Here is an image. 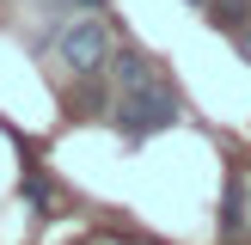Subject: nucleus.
I'll use <instances>...</instances> for the list:
<instances>
[{
  "mask_svg": "<svg viewBox=\"0 0 251 245\" xmlns=\"http://www.w3.org/2000/svg\"><path fill=\"white\" fill-rule=\"evenodd\" d=\"M239 55L251 61V24H245V31H239Z\"/></svg>",
  "mask_w": 251,
  "mask_h": 245,
  "instance_id": "0eeeda50",
  "label": "nucleus"
},
{
  "mask_svg": "<svg viewBox=\"0 0 251 245\" xmlns=\"http://www.w3.org/2000/svg\"><path fill=\"white\" fill-rule=\"evenodd\" d=\"M19 196H25V202H37V208H43V202H49V184H43V178H25V184H19Z\"/></svg>",
  "mask_w": 251,
  "mask_h": 245,
  "instance_id": "39448f33",
  "label": "nucleus"
},
{
  "mask_svg": "<svg viewBox=\"0 0 251 245\" xmlns=\"http://www.w3.org/2000/svg\"><path fill=\"white\" fill-rule=\"evenodd\" d=\"M110 68H117V86H123V92H135V86L153 80V61H147L141 49H110Z\"/></svg>",
  "mask_w": 251,
  "mask_h": 245,
  "instance_id": "7ed1b4c3",
  "label": "nucleus"
},
{
  "mask_svg": "<svg viewBox=\"0 0 251 245\" xmlns=\"http://www.w3.org/2000/svg\"><path fill=\"white\" fill-rule=\"evenodd\" d=\"M55 55H61V68H68V74L92 80L98 68H110V24H104V19H92V12H80L74 24H61Z\"/></svg>",
  "mask_w": 251,
  "mask_h": 245,
  "instance_id": "f03ea898",
  "label": "nucleus"
},
{
  "mask_svg": "<svg viewBox=\"0 0 251 245\" xmlns=\"http://www.w3.org/2000/svg\"><path fill=\"white\" fill-rule=\"evenodd\" d=\"M190 6H196V0H190Z\"/></svg>",
  "mask_w": 251,
  "mask_h": 245,
  "instance_id": "6e6552de",
  "label": "nucleus"
},
{
  "mask_svg": "<svg viewBox=\"0 0 251 245\" xmlns=\"http://www.w3.org/2000/svg\"><path fill=\"white\" fill-rule=\"evenodd\" d=\"M61 6H74V12H98L104 0H61Z\"/></svg>",
  "mask_w": 251,
  "mask_h": 245,
  "instance_id": "423d86ee",
  "label": "nucleus"
},
{
  "mask_svg": "<svg viewBox=\"0 0 251 245\" xmlns=\"http://www.w3.org/2000/svg\"><path fill=\"white\" fill-rule=\"evenodd\" d=\"M208 6H215V19L239 24V31H245V19H251V0H208Z\"/></svg>",
  "mask_w": 251,
  "mask_h": 245,
  "instance_id": "20e7f679",
  "label": "nucleus"
},
{
  "mask_svg": "<svg viewBox=\"0 0 251 245\" xmlns=\"http://www.w3.org/2000/svg\"><path fill=\"white\" fill-rule=\"evenodd\" d=\"M178 110L184 104H178V92L166 80H147V86L117 98V129H123V141H147V135H166L178 122Z\"/></svg>",
  "mask_w": 251,
  "mask_h": 245,
  "instance_id": "f257e3e1",
  "label": "nucleus"
}]
</instances>
